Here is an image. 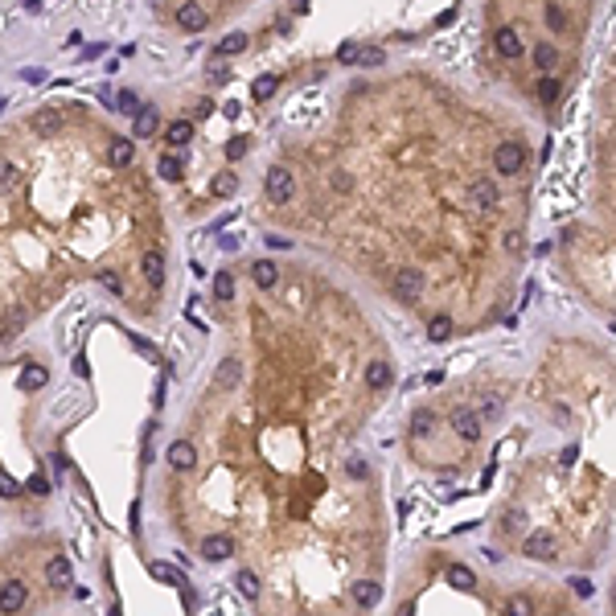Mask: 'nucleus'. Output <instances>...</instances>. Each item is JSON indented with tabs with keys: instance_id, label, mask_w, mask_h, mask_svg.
Wrapping results in <instances>:
<instances>
[{
	"instance_id": "4468645a",
	"label": "nucleus",
	"mask_w": 616,
	"mask_h": 616,
	"mask_svg": "<svg viewBox=\"0 0 616 616\" xmlns=\"http://www.w3.org/2000/svg\"><path fill=\"white\" fill-rule=\"evenodd\" d=\"M238 378H243V366H238V358H226V362L218 366V374H214V383L222 386V390L238 386Z\"/></svg>"
},
{
	"instance_id": "f8f14e48",
	"label": "nucleus",
	"mask_w": 616,
	"mask_h": 616,
	"mask_svg": "<svg viewBox=\"0 0 616 616\" xmlns=\"http://www.w3.org/2000/svg\"><path fill=\"white\" fill-rule=\"evenodd\" d=\"M251 280H255V288H263V292H267V288H276V283H280V267L271 263V259H255V263H251Z\"/></svg>"
},
{
	"instance_id": "423d86ee",
	"label": "nucleus",
	"mask_w": 616,
	"mask_h": 616,
	"mask_svg": "<svg viewBox=\"0 0 616 616\" xmlns=\"http://www.w3.org/2000/svg\"><path fill=\"white\" fill-rule=\"evenodd\" d=\"M140 276H144V283H148L152 292H161V288H165V251L161 247L144 251V255H140Z\"/></svg>"
},
{
	"instance_id": "1a4fd4ad",
	"label": "nucleus",
	"mask_w": 616,
	"mask_h": 616,
	"mask_svg": "<svg viewBox=\"0 0 616 616\" xmlns=\"http://www.w3.org/2000/svg\"><path fill=\"white\" fill-rule=\"evenodd\" d=\"M25 604H29V587L21 580H9L0 587V612H21Z\"/></svg>"
},
{
	"instance_id": "6e6552de",
	"label": "nucleus",
	"mask_w": 616,
	"mask_h": 616,
	"mask_svg": "<svg viewBox=\"0 0 616 616\" xmlns=\"http://www.w3.org/2000/svg\"><path fill=\"white\" fill-rule=\"evenodd\" d=\"M350 600H353V608H374V604L383 600V583L378 580H353Z\"/></svg>"
},
{
	"instance_id": "ddd939ff",
	"label": "nucleus",
	"mask_w": 616,
	"mask_h": 616,
	"mask_svg": "<svg viewBox=\"0 0 616 616\" xmlns=\"http://www.w3.org/2000/svg\"><path fill=\"white\" fill-rule=\"evenodd\" d=\"M46 580H50L54 587H70V580H74V567H70V559L54 555L50 563H46Z\"/></svg>"
},
{
	"instance_id": "0eeeda50",
	"label": "nucleus",
	"mask_w": 616,
	"mask_h": 616,
	"mask_svg": "<svg viewBox=\"0 0 616 616\" xmlns=\"http://www.w3.org/2000/svg\"><path fill=\"white\" fill-rule=\"evenodd\" d=\"M522 550H526L530 559H559V538H555L550 530H534Z\"/></svg>"
},
{
	"instance_id": "a211bd4d",
	"label": "nucleus",
	"mask_w": 616,
	"mask_h": 616,
	"mask_svg": "<svg viewBox=\"0 0 616 616\" xmlns=\"http://www.w3.org/2000/svg\"><path fill=\"white\" fill-rule=\"evenodd\" d=\"M428 337H432V341H448V337H452V317L428 320Z\"/></svg>"
},
{
	"instance_id": "6ab92c4d",
	"label": "nucleus",
	"mask_w": 616,
	"mask_h": 616,
	"mask_svg": "<svg viewBox=\"0 0 616 616\" xmlns=\"http://www.w3.org/2000/svg\"><path fill=\"white\" fill-rule=\"evenodd\" d=\"M243 46H247V37H243V34H231L214 54H218V58H231V54H234V50H243Z\"/></svg>"
},
{
	"instance_id": "dca6fc26",
	"label": "nucleus",
	"mask_w": 616,
	"mask_h": 616,
	"mask_svg": "<svg viewBox=\"0 0 616 616\" xmlns=\"http://www.w3.org/2000/svg\"><path fill=\"white\" fill-rule=\"evenodd\" d=\"M189 136H193V128H189L185 119H177V123H168L165 140H168V148H173V144H189Z\"/></svg>"
},
{
	"instance_id": "aec40b11",
	"label": "nucleus",
	"mask_w": 616,
	"mask_h": 616,
	"mask_svg": "<svg viewBox=\"0 0 616 616\" xmlns=\"http://www.w3.org/2000/svg\"><path fill=\"white\" fill-rule=\"evenodd\" d=\"M152 575H156V580H165V583H181V571H173L168 563H152Z\"/></svg>"
},
{
	"instance_id": "f03ea898",
	"label": "nucleus",
	"mask_w": 616,
	"mask_h": 616,
	"mask_svg": "<svg viewBox=\"0 0 616 616\" xmlns=\"http://www.w3.org/2000/svg\"><path fill=\"white\" fill-rule=\"evenodd\" d=\"M247 0H161L156 13L165 21L168 29H177L185 37H198L206 29L222 25L226 17H234Z\"/></svg>"
},
{
	"instance_id": "2eb2a0df",
	"label": "nucleus",
	"mask_w": 616,
	"mask_h": 616,
	"mask_svg": "<svg viewBox=\"0 0 616 616\" xmlns=\"http://www.w3.org/2000/svg\"><path fill=\"white\" fill-rule=\"evenodd\" d=\"M234 583H238V592H243L251 604L263 596V587H259V575H255V571H238V575H234Z\"/></svg>"
},
{
	"instance_id": "f257e3e1",
	"label": "nucleus",
	"mask_w": 616,
	"mask_h": 616,
	"mask_svg": "<svg viewBox=\"0 0 616 616\" xmlns=\"http://www.w3.org/2000/svg\"><path fill=\"white\" fill-rule=\"evenodd\" d=\"M596 0H485V66L526 103L555 111L580 74Z\"/></svg>"
},
{
	"instance_id": "9d476101",
	"label": "nucleus",
	"mask_w": 616,
	"mask_h": 616,
	"mask_svg": "<svg viewBox=\"0 0 616 616\" xmlns=\"http://www.w3.org/2000/svg\"><path fill=\"white\" fill-rule=\"evenodd\" d=\"M168 468H173V473H193V468H198V448L185 444V440L173 444V448H168Z\"/></svg>"
},
{
	"instance_id": "9b49d317",
	"label": "nucleus",
	"mask_w": 616,
	"mask_h": 616,
	"mask_svg": "<svg viewBox=\"0 0 616 616\" xmlns=\"http://www.w3.org/2000/svg\"><path fill=\"white\" fill-rule=\"evenodd\" d=\"M366 383L374 386V390H386V386L395 383V370H390L386 358H370L366 362Z\"/></svg>"
},
{
	"instance_id": "f3484780",
	"label": "nucleus",
	"mask_w": 616,
	"mask_h": 616,
	"mask_svg": "<svg viewBox=\"0 0 616 616\" xmlns=\"http://www.w3.org/2000/svg\"><path fill=\"white\" fill-rule=\"evenodd\" d=\"M214 296L222 300V304H231V300H234V280H231V271H218V280H214Z\"/></svg>"
},
{
	"instance_id": "20e7f679",
	"label": "nucleus",
	"mask_w": 616,
	"mask_h": 616,
	"mask_svg": "<svg viewBox=\"0 0 616 616\" xmlns=\"http://www.w3.org/2000/svg\"><path fill=\"white\" fill-rule=\"evenodd\" d=\"M448 423H452V432L460 435L465 444H477V440H481V415H477V407H468V403H465V407H456V411L448 415Z\"/></svg>"
},
{
	"instance_id": "7ed1b4c3",
	"label": "nucleus",
	"mask_w": 616,
	"mask_h": 616,
	"mask_svg": "<svg viewBox=\"0 0 616 616\" xmlns=\"http://www.w3.org/2000/svg\"><path fill=\"white\" fill-rule=\"evenodd\" d=\"M296 168L288 165V161H276V165L263 173V198L271 201V206H288V201L296 198Z\"/></svg>"
},
{
	"instance_id": "412c9836",
	"label": "nucleus",
	"mask_w": 616,
	"mask_h": 616,
	"mask_svg": "<svg viewBox=\"0 0 616 616\" xmlns=\"http://www.w3.org/2000/svg\"><path fill=\"white\" fill-rule=\"evenodd\" d=\"M41 383H46V374H41V370H25V383H21V386H25V390H37Z\"/></svg>"
},
{
	"instance_id": "39448f33",
	"label": "nucleus",
	"mask_w": 616,
	"mask_h": 616,
	"mask_svg": "<svg viewBox=\"0 0 616 616\" xmlns=\"http://www.w3.org/2000/svg\"><path fill=\"white\" fill-rule=\"evenodd\" d=\"M234 547H238V542H234V534H206V538H201V547H198V555L206 559V563H226V559L234 555Z\"/></svg>"
}]
</instances>
